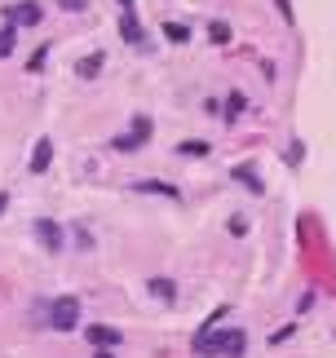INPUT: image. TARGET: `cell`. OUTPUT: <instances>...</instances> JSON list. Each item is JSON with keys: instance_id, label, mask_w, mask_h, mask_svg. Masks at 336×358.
<instances>
[{"instance_id": "cell-21", "label": "cell", "mask_w": 336, "mask_h": 358, "mask_svg": "<svg viewBox=\"0 0 336 358\" xmlns=\"http://www.w3.org/2000/svg\"><path fill=\"white\" fill-rule=\"evenodd\" d=\"M93 358H115V354H111V350H97V354H93Z\"/></svg>"}, {"instance_id": "cell-17", "label": "cell", "mask_w": 336, "mask_h": 358, "mask_svg": "<svg viewBox=\"0 0 336 358\" xmlns=\"http://www.w3.org/2000/svg\"><path fill=\"white\" fill-rule=\"evenodd\" d=\"M177 155H208V142H181Z\"/></svg>"}, {"instance_id": "cell-1", "label": "cell", "mask_w": 336, "mask_h": 358, "mask_svg": "<svg viewBox=\"0 0 336 358\" xmlns=\"http://www.w3.org/2000/svg\"><path fill=\"white\" fill-rule=\"evenodd\" d=\"M76 323H80V296H58L49 306V327L53 332H71Z\"/></svg>"}, {"instance_id": "cell-12", "label": "cell", "mask_w": 336, "mask_h": 358, "mask_svg": "<svg viewBox=\"0 0 336 358\" xmlns=\"http://www.w3.org/2000/svg\"><path fill=\"white\" fill-rule=\"evenodd\" d=\"M146 287H150V296H160V301H173L177 296V283L173 279H150Z\"/></svg>"}, {"instance_id": "cell-4", "label": "cell", "mask_w": 336, "mask_h": 358, "mask_svg": "<svg viewBox=\"0 0 336 358\" xmlns=\"http://www.w3.org/2000/svg\"><path fill=\"white\" fill-rule=\"evenodd\" d=\"M146 137H150V120L137 115V120H133V133H129V137H115V150H137Z\"/></svg>"}, {"instance_id": "cell-8", "label": "cell", "mask_w": 336, "mask_h": 358, "mask_svg": "<svg viewBox=\"0 0 336 358\" xmlns=\"http://www.w3.org/2000/svg\"><path fill=\"white\" fill-rule=\"evenodd\" d=\"M120 36L129 40V45H142V40H146V36H142V22H137V18H133L129 9L120 13Z\"/></svg>"}, {"instance_id": "cell-15", "label": "cell", "mask_w": 336, "mask_h": 358, "mask_svg": "<svg viewBox=\"0 0 336 358\" xmlns=\"http://www.w3.org/2000/svg\"><path fill=\"white\" fill-rule=\"evenodd\" d=\"M102 62H106V58H102V53H89V58H84V62H80V76H84V80H93L97 71H102Z\"/></svg>"}, {"instance_id": "cell-5", "label": "cell", "mask_w": 336, "mask_h": 358, "mask_svg": "<svg viewBox=\"0 0 336 358\" xmlns=\"http://www.w3.org/2000/svg\"><path fill=\"white\" fill-rule=\"evenodd\" d=\"M36 239L49 248V252H58L62 248V230H58V222H49V217H40L36 222Z\"/></svg>"}, {"instance_id": "cell-9", "label": "cell", "mask_w": 336, "mask_h": 358, "mask_svg": "<svg viewBox=\"0 0 336 358\" xmlns=\"http://www.w3.org/2000/svg\"><path fill=\"white\" fill-rule=\"evenodd\" d=\"M248 350V336L244 332H221V354H226V358H239Z\"/></svg>"}, {"instance_id": "cell-18", "label": "cell", "mask_w": 336, "mask_h": 358, "mask_svg": "<svg viewBox=\"0 0 336 358\" xmlns=\"http://www.w3.org/2000/svg\"><path fill=\"white\" fill-rule=\"evenodd\" d=\"M284 159L292 164V169H297V164L305 159V146H301V142H292V146H288V155H284Z\"/></svg>"}, {"instance_id": "cell-20", "label": "cell", "mask_w": 336, "mask_h": 358, "mask_svg": "<svg viewBox=\"0 0 336 358\" xmlns=\"http://www.w3.org/2000/svg\"><path fill=\"white\" fill-rule=\"evenodd\" d=\"M292 332H297V327H279V332H274V336H270V345H284V341H288V336H292Z\"/></svg>"}, {"instance_id": "cell-2", "label": "cell", "mask_w": 336, "mask_h": 358, "mask_svg": "<svg viewBox=\"0 0 336 358\" xmlns=\"http://www.w3.org/2000/svg\"><path fill=\"white\" fill-rule=\"evenodd\" d=\"M5 22L9 27H36L40 22V5H36V0H18V5L5 9Z\"/></svg>"}, {"instance_id": "cell-11", "label": "cell", "mask_w": 336, "mask_h": 358, "mask_svg": "<svg viewBox=\"0 0 336 358\" xmlns=\"http://www.w3.org/2000/svg\"><path fill=\"white\" fill-rule=\"evenodd\" d=\"M234 182H244V186L252 190V195H261V190H265V186H261V177H257V173H252V169H248V164H239V169H234Z\"/></svg>"}, {"instance_id": "cell-19", "label": "cell", "mask_w": 336, "mask_h": 358, "mask_svg": "<svg viewBox=\"0 0 336 358\" xmlns=\"http://www.w3.org/2000/svg\"><path fill=\"white\" fill-rule=\"evenodd\" d=\"M84 5H89V0H58V9H66V13H80Z\"/></svg>"}, {"instance_id": "cell-7", "label": "cell", "mask_w": 336, "mask_h": 358, "mask_svg": "<svg viewBox=\"0 0 336 358\" xmlns=\"http://www.w3.org/2000/svg\"><path fill=\"white\" fill-rule=\"evenodd\" d=\"M49 164H53V142H49V137H40L36 150H31V173H45Z\"/></svg>"}, {"instance_id": "cell-22", "label": "cell", "mask_w": 336, "mask_h": 358, "mask_svg": "<svg viewBox=\"0 0 336 358\" xmlns=\"http://www.w3.org/2000/svg\"><path fill=\"white\" fill-rule=\"evenodd\" d=\"M9 208V195H0V213H5Z\"/></svg>"}, {"instance_id": "cell-3", "label": "cell", "mask_w": 336, "mask_h": 358, "mask_svg": "<svg viewBox=\"0 0 336 358\" xmlns=\"http://www.w3.org/2000/svg\"><path fill=\"white\" fill-rule=\"evenodd\" d=\"M84 341L97 345V350H115L120 345V332H115V327H106V323H93V327H84Z\"/></svg>"}, {"instance_id": "cell-13", "label": "cell", "mask_w": 336, "mask_h": 358, "mask_svg": "<svg viewBox=\"0 0 336 358\" xmlns=\"http://www.w3.org/2000/svg\"><path fill=\"white\" fill-rule=\"evenodd\" d=\"M13 49H18V31H13V27H0V58H9Z\"/></svg>"}, {"instance_id": "cell-23", "label": "cell", "mask_w": 336, "mask_h": 358, "mask_svg": "<svg viewBox=\"0 0 336 358\" xmlns=\"http://www.w3.org/2000/svg\"><path fill=\"white\" fill-rule=\"evenodd\" d=\"M120 5H124V9H129V5H133V0H120Z\"/></svg>"}, {"instance_id": "cell-14", "label": "cell", "mask_w": 336, "mask_h": 358, "mask_svg": "<svg viewBox=\"0 0 336 358\" xmlns=\"http://www.w3.org/2000/svg\"><path fill=\"white\" fill-rule=\"evenodd\" d=\"M164 36L173 40V45H186V40H190V27H181V22H164Z\"/></svg>"}, {"instance_id": "cell-10", "label": "cell", "mask_w": 336, "mask_h": 358, "mask_svg": "<svg viewBox=\"0 0 336 358\" xmlns=\"http://www.w3.org/2000/svg\"><path fill=\"white\" fill-rule=\"evenodd\" d=\"M133 190H142V195H164V199H181V190L168 186V182H137Z\"/></svg>"}, {"instance_id": "cell-16", "label": "cell", "mask_w": 336, "mask_h": 358, "mask_svg": "<svg viewBox=\"0 0 336 358\" xmlns=\"http://www.w3.org/2000/svg\"><path fill=\"white\" fill-rule=\"evenodd\" d=\"M208 36H213V45H226V40H230V27L226 22H213V27H208Z\"/></svg>"}, {"instance_id": "cell-6", "label": "cell", "mask_w": 336, "mask_h": 358, "mask_svg": "<svg viewBox=\"0 0 336 358\" xmlns=\"http://www.w3.org/2000/svg\"><path fill=\"white\" fill-rule=\"evenodd\" d=\"M195 354H200V358H213V354H221V332H213V323H208L204 332L195 336Z\"/></svg>"}]
</instances>
